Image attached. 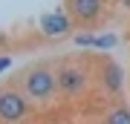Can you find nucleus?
Wrapping results in <instances>:
<instances>
[{"mask_svg":"<svg viewBox=\"0 0 130 124\" xmlns=\"http://www.w3.org/2000/svg\"><path fill=\"white\" fill-rule=\"evenodd\" d=\"M18 87L26 92L32 104H49L58 95V78L49 64H32L18 75Z\"/></svg>","mask_w":130,"mask_h":124,"instance_id":"1","label":"nucleus"},{"mask_svg":"<svg viewBox=\"0 0 130 124\" xmlns=\"http://www.w3.org/2000/svg\"><path fill=\"white\" fill-rule=\"evenodd\" d=\"M55 78H58V92L61 95L78 98V95H87L90 81H93V72H90V66H84V64L64 61V64L55 69Z\"/></svg>","mask_w":130,"mask_h":124,"instance_id":"2","label":"nucleus"},{"mask_svg":"<svg viewBox=\"0 0 130 124\" xmlns=\"http://www.w3.org/2000/svg\"><path fill=\"white\" fill-rule=\"evenodd\" d=\"M32 110V101L26 98V92L18 84H3L0 87V121L3 124H18L26 118Z\"/></svg>","mask_w":130,"mask_h":124,"instance_id":"3","label":"nucleus"},{"mask_svg":"<svg viewBox=\"0 0 130 124\" xmlns=\"http://www.w3.org/2000/svg\"><path fill=\"white\" fill-rule=\"evenodd\" d=\"M64 9L67 14L75 20V26L90 29L101 20L104 14V0H64Z\"/></svg>","mask_w":130,"mask_h":124,"instance_id":"4","label":"nucleus"},{"mask_svg":"<svg viewBox=\"0 0 130 124\" xmlns=\"http://www.w3.org/2000/svg\"><path fill=\"white\" fill-rule=\"evenodd\" d=\"M38 26H41V35H43V38H49V41H61V38H70V35H72L75 20L67 14V9H55V12L41 14Z\"/></svg>","mask_w":130,"mask_h":124,"instance_id":"5","label":"nucleus"},{"mask_svg":"<svg viewBox=\"0 0 130 124\" xmlns=\"http://www.w3.org/2000/svg\"><path fill=\"white\" fill-rule=\"evenodd\" d=\"M95 78L101 84V90L107 95H121L124 90V69H121L113 58H98V69H95Z\"/></svg>","mask_w":130,"mask_h":124,"instance_id":"6","label":"nucleus"},{"mask_svg":"<svg viewBox=\"0 0 130 124\" xmlns=\"http://www.w3.org/2000/svg\"><path fill=\"white\" fill-rule=\"evenodd\" d=\"M101 124H130V110H127L124 104H116L113 110H107V113H104Z\"/></svg>","mask_w":130,"mask_h":124,"instance_id":"7","label":"nucleus"},{"mask_svg":"<svg viewBox=\"0 0 130 124\" xmlns=\"http://www.w3.org/2000/svg\"><path fill=\"white\" fill-rule=\"evenodd\" d=\"M116 43H119V38H116V35H95L93 49H98V52H110Z\"/></svg>","mask_w":130,"mask_h":124,"instance_id":"8","label":"nucleus"},{"mask_svg":"<svg viewBox=\"0 0 130 124\" xmlns=\"http://www.w3.org/2000/svg\"><path fill=\"white\" fill-rule=\"evenodd\" d=\"M72 41L84 46V49H93V43H95V32H78V35H72Z\"/></svg>","mask_w":130,"mask_h":124,"instance_id":"9","label":"nucleus"},{"mask_svg":"<svg viewBox=\"0 0 130 124\" xmlns=\"http://www.w3.org/2000/svg\"><path fill=\"white\" fill-rule=\"evenodd\" d=\"M9 66H12V55H0V72H6Z\"/></svg>","mask_w":130,"mask_h":124,"instance_id":"10","label":"nucleus"}]
</instances>
